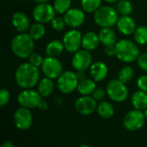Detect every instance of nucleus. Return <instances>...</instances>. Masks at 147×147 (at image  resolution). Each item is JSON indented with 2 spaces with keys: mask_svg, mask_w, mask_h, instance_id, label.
I'll return each mask as SVG.
<instances>
[{
  "mask_svg": "<svg viewBox=\"0 0 147 147\" xmlns=\"http://www.w3.org/2000/svg\"><path fill=\"white\" fill-rule=\"evenodd\" d=\"M39 79L40 71L38 67L34 66L28 62L20 65L15 72L16 83L23 90L34 88L39 83Z\"/></svg>",
  "mask_w": 147,
  "mask_h": 147,
  "instance_id": "f257e3e1",
  "label": "nucleus"
},
{
  "mask_svg": "<svg viewBox=\"0 0 147 147\" xmlns=\"http://www.w3.org/2000/svg\"><path fill=\"white\" fill-rule=\"evenodd\" d=\"M10 49L17 58L28 59L34 53V40L28 33H18L11 40Z\"/></svg>",
  "mask_w": 147,
  "mask_h": 147,
  "instance_id": "f03ea898",
  "label": "nucleus"
},
{
  "mask_svg": "<svg viewBox=\"0 0 147 147\" xmlns=\"http://www.w3.org/2000/svg\"><path fill=\"white\" fill-rule=\"evenodd\" d=\"M115 47V57L121 62L130 64L137 61L140 51L139 45L131 40L121 39L116 42Z\"/></svg>",
  "mask_w": 147,
  "mask_h": 147,
  "instance_id": "7ed1b4c3",
  "label": "nucleus"
},
{
  "mask_svg": "<svg viewBox=\"0 0 147 147\" xmlns=\"http://www.w3.org/2000/svg\"><path fill=\"white\" fill-rule=\"evenodd\" d=\"M95 23L100 28H113L116 25L119 14L115 8L109 5H102L93 16Z\"/></svg>",
  "mask_w": 147,
  "mask_h": 147,
  "instance_id": "20e7f679",
  "label": "nucleus"
},
{
  "mask_svg": "<svg viewBox=\"0 0 147 147\" xmlns=\"http://www.w3.org/2000/svg\"><path fill=\"white\" fill-rule=\"evenodd\" d=\"M106 91L109 97L116 102H122L128 97V90L126 84L119 80L118 78L111 79L107 86Z\"/></svg>",
  "mask_w": 147,
  "mask_h": 147,
  "instance_id": "39448f33",
  "label": "nucleus"
},
{
  "mask_svg": "<svg viewBox=\"0 0 147 147\" xmlns=\"http://www.w3.org/2000/svg\"><path fill=\"white\" fill-rule=\"evenodd\" d=\"M78 79L77 74L72 71H65L57 79V86L60 92L71 94L78 89Z\"/></svg>",
  "mask_w": 147,
  "mask_h": 147,
  "instance_id": "423d86ee",
  "label": "nucleus"
},
{
  "mask_svg": "<svg viewBox=\"0 0 147 147\" xmlns=\"http://www.w3.org/2000/svg\"><path fill=\"white\" fill-rule=\"evenodd\" d=\"M82 39L83 34L79 30L71 28L65 33L62 38L65 50L70 53H75L82 47Z\"/></svg>",
  "mask_w": 147,
  "mask_h": 147,
  "instance_id": "0eeeda50",
  "label": "nucleus"
},
{
  "mask_svg": "<svg viewBox=\"0 0 147 147\" xmlns=\"http://www.w3.org/2000/svg\"><path fill=\"white\" fill-rule=\"evenodd\" d=\"M55 15L56 11L53 8V5L49 3H37L32 11V16L34 21L43 24L51 22L52 20L56 16Z\"/></svg>",
  "mask_w": 147,
  "mask_h": 147,
  "instance_id": "6e6552de",
  "label": "nucleus"
},
{
  "mask_svg": "<svg viewBox=\"0 0 147 147\" xmlns=\"http://www.w3.org/2000/svg\"><path fill=\"white\" fill-rule=\"evenodd\" d=\"M40 67L45 77L51 79H58L63 73V65L58 58L46 57Z\"/></svg>",
  "mask_w": 147,
  "mask_h": 147,
  "instance_id": "1a4fd4ad",
  "label": "nucleus"
},
{
  "mask_svg": "<svg viewBox=\"0 0 147 147\" xmlns=\"http://www.w3.org/2000/svg\"><path fill=\"white\" fill-rule=\"evenodd\" d=\"M92 65V55L90 51L80 49L71 58V66L76 71H85Z\"/></svg>",
  "mask_w": 147,
  "mask_h": 147,
  "instance_id": "9d476101",
  "label": "nucleus"
},
{
  "mask_svg": "<svg viewBox=\"0 0 147 147\" xmlns=\"http://www.w3.org/2000/svg\"><path fill=\"white\" fill-rule=\"evenodd\" d=\"M41 100L42 96L40 95V93L32 89L23 90L17 96V102L19 105L28 109L38 108Z\"/></svg>",
  "mask_w": 147,
  "mask_h": 147,
  "instance_id": "9b49d317",
  "label": "nucleus"
},
{
  "mask_svg": "<svg viewBox=\"0 0 147 147\" xmlns=\"http://www.w3.org/2000/svg\"><path fill=\"white\" fill-rule=\"evenodd\" d=\"M146 117L141 110L134 109L129 111L124 117L123 125L129 131H138L145 124Z\"/></svg>",
  "mask_w": 147,
  "mask_h": 147,
  "instance_id": "f8f14e48",
  "label": "nucleus"
},
{
  "mask_svg": "<svg viewBox=\"0 0 147 147\" xmlns=\"http://www.w3.org/2000/svg\"><path fill=\"white\" fill-rule=\"evenodd\" d=\"M64 20L71 28H78L81 27L85 21V12L82 9L71 8L66 13L63 15Z\"/></svg>",
  "mask_w": 147,
  "mask_h": 147,
  "instance_id": "ddd939ff",
  "label": "nucleus"
},
{
  "mask_svg": "<svg viewBox=\"0 0 147 147\" xmlns=\"http://www.w3.org/2000/svg\"><path fill=\"white\" fill-rule=\"evenodd\" d=\"M33 117L28 109L21 107L14 114V123L20 130H28L31 127Z\"/></svg>",
  "mask_w": 147,
  "mask_h": 147,
  "instance_id": "4468645a",
  "label": "nucleus"
},
{
  "mask_svg": "<svg viewBox=\"0 0 147 147\" xmlns=\"http://www.w3.org/2000/svg\"><path fill=\"white\" fill-rule=\"evenodd\" d=\"M75 109L81 115H90L97 109L96 101L92 96H82L75 102Z\"/></svg>",
  "mask_w": 147,
  "mask_h": 147,
  "instance_id": "2eb2a0df",
  "label": "nucleus"
},
{
  "mask_svg": "<svg viewBox=\"0 0 147 147\" xmlns=\"http://www.w3.org/2000/svg\"><path fill=\"white\" fill-rule=\"evenodd\" d=\"M116 27L118 31L121 34L125 36H129L131 34H134L137 28V24L131 16H119V19L117 21Z\"/></svg>",
  "mask_w": 147,
  "mask_h": 147,
  "instance_id": "dca6fc26",
  "label": "nucleus"
},
{
  "mask_svg": "<svg viewBox=\"0 0 147 147\" xmlns=\"http://www.w3.org/2000/svg\"><path fill=\"white\" fill-rule=\"evenodd\" d=\"M11 23L18 33H26L31 27L28 16L22 11H16L12 15Z\"/></svg>",
  "mask_w": 147,
  "mask_h": 147,
  "instance_id": "f3484780",
  "label": "nucleus"
},
{
  "mask_svg": "<svg viewBox=\"0 0 147 147\" xmlns=\"http://www.w3.org/2000/svg\"><path fill=\"white\" fill-rule=\"evenodd\" d=\"M109 73V68L107 65L102 61H96L92 63L90 67V75L91 78L96 82H101L104 80Z\"/></svg>",
  "mask_w": 147,
  "mask_h": 147,
  "instance_id": "a211bd4d",
  "label": "nucleus"
},
{
  "mask_svg": "<svg viewBox=\"0 0 147 147\" xmlns=\"http://www.w3.org/2000/svg\"><path fill=\"white\" fill-rule=\"evenodd\" d=\"M100 43L104 47L115 46L117 40L115 31L112 28H102L98 33Z\"/></svg>",
  "mask_w": 147,
  "mask_h": 147,
  "instance_id": "6ab92c4d",
  "label": "nucleus"
},
{
  "mask_svg": "<svg viewBox=\"0 0 147 147\" xmlns=\"http://www.w3.org/2000/svg\"><path fill=\"white\" fill-rule=\"evenodd\" d=\"M100 43L98 34L93 31H88L83 34L82 39V48L87 51H94L98 47Z\"/></svg>",
  "mask_w": 147,
  "mask_h": 147,
  "instance_id": "aec40b11",
  "label": "nucleus"
},
{
  "mask_svg": "<svg viewBox=\"0 0 147 147\" xmlns=\"http://www.w3.org/2000/svg\"><path fill=\"white\" fill-rule=\"evenodd\" d=\"M64 50H65V47H64L62 40H53L47 44L46 49H45V53H46L47 57L58 58L62 54Z\"/></svg>",
  "mask_w": 147,
  "mask_h": 147,
  "instance_id": "412c9836",
  "label": "nucleus"
},
{
  "mask_svg": "<svg viewBox=\"0 0 147 147\" xmlns=\"http://www.w3.org/2000/svg\"><path fill=\"white\" fill-rule=\"evenodd\" d=\"M54 90V83L53 79L45 77L38 83V92L42 97H48Z\"/></svg>",
  "mask_w": 147,
  "mask_h": 147,
  "instance_id": "4be33fe9",
  "label": "nucleus"
},
{
  "mask_svg": "<svg viewBox=\"0 0 147 147\" xmlns=\"http://www.w3.org/2000/svg\"><path fill=\"white\" fill-rule=\"evenodd\" d=\"M132 103L135 109L145 110L147 108V92L140 90L135 91L132 96Z\"/></svg>",
  "mask_w": 147,
  "mask_h": 147,
  "instance_id": "5701e85b",
  "label": "nucleus"
},
{
  "mask_svg": "<svg viewBox=\"0 0 147 147\" xmlns=\"http://www.w3.org/2000/svg\"><path fill=\"white\" fill-rule=\"evenodd\" d=\"M96 89V81L90 78H85L79 81L78 85V91L82 96H90Z\"/></svg>",
  "mask_w": 147,
  "mask_h": 147,
  "instance_id": "b1692460",
  "label": "nucleus"
},
{
  "mask_svg": "<svg viewBox=\"0 0 147 147\" xmlns=\"http://www.w3.org/2000/svg\"><path fill=\"white\" fill-rule=\"evenodd\" d=\"M46 34V28L43 23L35 22L34 24L31 25L30 28L28 29V34L31 38L35 41L42 39Z\"/></svg>",
  "mask_w": 147,
  "mask_h": 147,
  "instance_id": "393cba45",
  "label": "nucleus"
},
{
  "mask_svg": "<svg viewBox=\"0 0 147 147\" xmlns=\"http://www.w3.org/2000/svg\"><path fill=\"white\" fill-rule=\"evenodd\" d=\"M97 113L98 115L104 119H109L114 115L115 109L113 105L106 101H102L98 105H97Z\"/></svg>",
  "mask_w": 147,
  "mask_h": 147,
  "instance_id": "a878e982",
  "label": "nucleus"
},
{
  "mask_svg": "<svg viewBox=\"0 0 147 147\" xmlns=\"http://www.w3.org/2000/svg\"><path fill=\"white\" fill-rule=\"evenodd\" d=\"M103 0H80L81 9L85 13H95L101 6Z\"/></svg>",
  "mask_w": 147,
  "mask_h": 147,
  "instance_id": "bb28decb",
  "label": "nucleus"
},
{
  "mask_svg": "<svg viewBox=\"0 0 147 147\" xmlns=\"http://www.w3.org/2000/svg\"><path fill=\"white\" fill-rule=\"evenodd\" d=\"M134 41L140 45L144 46L147 44V27L144 25L138 26L134 33Z\"/></svg>",
  "mask_w": 147,
  "mask_h": 147,
  "instance_id": "cd10ccee",
  "label": "nucleus"
},
{
  "mask_svg": "<svg viewBox=\"0 0 147 147\" xmlns=\"http://www.w3.org/2000/svg\"><path fill=\"white\" fill-rule=\"evenodd\" d=\"M115 9L120 16H130L133 12V3L129 0H119L116 3Z\"/></svg>",
  "mask_w": 147,
  "mask_h": 147,
  "instance_id": "c85d7f7f",
  "label": "nucleus"
},
{
  "mask_svg": "<svg viewBox=\"0 0 147 147\" xmlns=\"http://www.w3.org/2000/svg\"><path fill=\"white\" fill-rule=\"evenodd\" d=\"M134 77V71L130 65L123 66L118 72V79L124 84L129 83Z\"/></svg>",
  "mask_w": 147,
  "mask_h": 147,
  "instance_id": "c756f323",
  "label": "nucleus"
},
{
  "mask_svg": "<svg viewBox=\"0 0 147 147\" xmlns=\"http://www.w3.org/2000/svg\"><path fill=\"white\" fill-rule=\"evenodd\" d=\"M53 5L57 14L64 15L71 8V0H53Z\"/></svg>",
  "mask_w": 147,
  "mask_h": 147,
  "instance_id": "7c9ffc66",
  "label": "nucleus"
},
{
  "mask_svg": "<svg viewBox=\"0 0 147 147\" xmlns=\"http://www.w3.org/2000/svg\"><path fill=\"white\" fill-rule=\"evenodd\" d=\"M50 23H51L52 28L55 31H58V32L63 31L66 27V23L64 20V17L59 16H56L52 20V22Z\"/></svg>",
  "mask_w": 147,
  "mask_h": 147,
  "instance_id": "2f4dec72",
  "label": "nucleus"
},
{
  "mask_svg": "<svg viewBox=\"0 0 147 147\" xmlns=\"http://www.w3.org/2000/svg\"><path fill=\"white\" fill-rule=\"evenodd\" d=\"M43 61H44V59L41 56V54H40L39 53L34 52L28 58V63H30L31 65H33L34 66H36L38 68L42 65Z\"/></svg>",
  "mask_w": 147,
  "mask_h": 147,
  "instance_id": "473e14b6",
  "label": "nucleus"
},
{
  "mask_svg": "<svg viewBox=\"0 0 147 147\" xmlns=\"http://www.w3.org/2000/svg\"><path fill=\"white\" fill-rule=\"evenodd\" d=\"M137 63L142 71H147V53H142L140 54L137 59Z\"/></svg>",
  "mask_w": 147,
  "mask_h": 147,
  "instance_id": "72a5a7b5",
  "label": "nucleus"
},
{
  "mask_svg": "<svg viewBox=\"0 0 147 147\" xmlns=\"http://www.w3.org/2000/svg\"><path fill=\"white\" fill-rule=\"evenodd\" d=\"M9 99H10L9 92L5 89H2L0 90V106L4 107L6 104H8Z\"/></svg>",
  "mask_w": 147,
  "mask_h": 147,
  "instance_id": "f704fd0d",
  "label": "nucleus"
},
{
  "mask_svg": "<svg viewBox=\"0 0 147 147\" xmlns=\"http://www.w3.org/2000/svg\"><path fill=\"white\" fill-rule=\"evenodd\" d=\"M107 94L106 90L102 88H96L94 92L92 93V97L97 102V101H102Z\"/></svg>",
  "mask_w": 147,
  "mask_h": 147,
  "instance_id": "c9c22d12",
  "label": "nucleus"
},
{
  "mask_svg": "<svg viewBox=\"0 0 147 147\" xmlns=\"http://www.w3.org/2000/svg\"><path fill=\"white\" fill-rule=\"evenodd\" d=\"M137 86L140 90L147 92V75H142L138 78Z\"/></svg>",
  "mask_w": 147,
  "mask_h": 147,
  "instance_id": "e433bc0d",
  "label": "nucleus"
},
{
  "mask_svg": "<svg viewBox=\"0 0 147 147\" xmlns=\"http://www.w3.org/2000/svg\"><path fill=\"white\" fill-rule=\"evenodd\" d=\"M104 53L109 57H114V56H115V46L105 47Z\"/></svg>",
  "mask_w": 147,
  "mask_h": 147,
  "instance_id": "4c0bfd02",
  "label": "nucleus"
},
{
  "mask_svg": "<svg viewBox=\"0 0 147 147\" xmlns=\"http://www.w3.org/2000/svg\"><path fill=\"white\" fill-rule=\"evenodd\" d=\"M77 77H78V81H81V80H84L86 78V74H85V71H77Z\"/></svg>",
  "mask_w": 147,
  "mask_h": 147,
  "instance_id": "58836bf2",
  "label": "nucleus"
},
{
  "mask_svg": "<svg viewBox=\"0 0 147 147\" xmlns=\"http://www.w3.org/2000/svg\"><path fill=\"white\" fill-rule=\"evenodd\" d=\"M47 102L45 101V100H41V102H40V104H39V106H38V108L40 109H42V110H45V109H47Z\"/></svg>",
  "mask_w": 147,
  "mask_h": 147,
  "instance_id": "ea45409f",
  "label": "nucleus"
},
{
  "mask_svg": "<svg viewBox=\"0 0 147 147\" xmlns=\"http://www.w3.org/2000/svg\"><path fill=\"white\" fill-rule=\"evenodd\" d=\"M2 147H16V146L11 142V141H5Z\"/></svg>",
  "mask_w": 147,
  "mask_h": 147,
  "instance_id": "a19ab883",
  "label": "nucleus"
},
{
  "mask_svg": "<svg viewBox=\"0 0 147 147\" xmlns=\"http://www.w3.org/2000/svg\"><path fill=\"white\" fill-rule=\"evenodd\" d=\"M33 1L37 3H48L50 0H33Z\"/></svg>",
  "mask_w": 147,
  "mask_h": 147,
  "instance_id": "79ce46f5",
  "label": "nucleus"
},
{
  "mask_svg": "<svg viewBox=\"0 0 147 147\" xmlns=\"http://www.w3.org/2000/svg\"><path fill=\"white\" fill-rule=\"evenodd\" d=\"M104 2H106V3H117L119 0H103Z\"/></svg>",
  "mask_w": 147,
  "mask_h": 147,
  "instance_id": "37998d69",
  "label": "nucleus"
},
{
  "mask_svg": "<svg viewBox=\"0 0 147 147\" xmlns=\"http://www.w3.org/2000/svg\"><path fill=\"white\" fill-rule=\"evenodd\" d=\"M144 115H145V117H146V120H147V108L145 109V112H144Z\"/></svg>",
  "mask_w": 147,
  "mask_h": 147,
  "instance_id": "c03bdc74",
  "label": "nucleus"
},
{
  "mask_svg": "<svg viewBox=\"0 0 147 147\" xmlns=\"http://www.w3.org/2000/svg\"><path fill=\"white\" fill-rule=\"evenodd\" d=\"M79 147H91V146H88V145H81Z\"/></svg>",
  "mask_w": 147,
  "mask_h": 147,
  "instance_id": "a18cd8bd",
  "label": "nucleus"
},
{
  "mask_svg": "<svg viewBox=\"0 0 147 147\" xmlns=\"http://www.w3.org/2000/svg\"><path fill=\"white\" fill-rule=\"evenodd\" d=\"M129 1H133V0H129Z\"/></svg>",
  "mask_w": 147,
  "mask_h": 147,
  "instance_id": "49530a36",
  "label": "nucleus"
},
{
  "mask_svg": "<svg viewBox=\"0 0 147 147\" xmlns=\"http://www.w3.org/2000/svg\"><path fill=\"white\" fill-rule=\"evenodd\" d=\"M145 1H147V0H145Z\"/></svg>",
  "mask_w": 147,
  "mask_h": 147,
  "instance_id": "de8ad7c7",
  "label": "nucleus"
},
{
  "mask_svg": "<svg viewBox=\"0 0 147 147\" xmlns=\"http://www.w3.org/2000/svg\"><path fill=\"white\" fill-rule=\"evenodd\" d=\"M22 1H23V0H22Z\"/></svg>",
  "mask_w": 147,
  "mask_h": 147,
  "instance_id": "09e8293b",
  "label": "nucleus"
}]
</instances>
